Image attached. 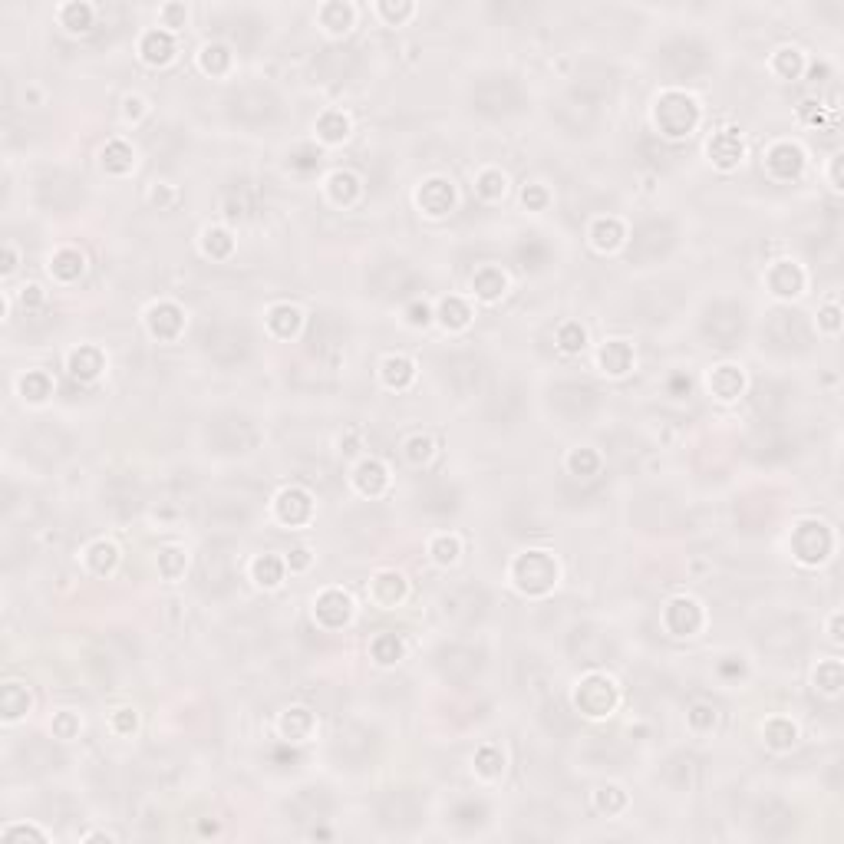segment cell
I'll return each mask as SVG.
<instances>
[{
    "label": "cell",
    "mask_w": 844,
    "mask_h": 844,
    "mask_svg": "<svg viewBox=\"0 0 844 844\" xmlns=\"http://www.w3.org/2000/svg\"><path fill=\"white\" fill-rule=\"evenodd\" d=\"M656 119H660L666 135H683L696 122V106H692L690 96H683V93H666V96L660 99V106H656Z\"/></svg>",
    "instance_id": "1"
},
{
    "label": "cell",
    "mask_w": 844,
    "mask_h": 844,
    "mask_svg": "<svg viewBox=\"0 0 844 844\" xmlns=\"http://www.w3.org/2000/svg\"><path fill=\"white\" fill-rule=\"evenodd\" d=\"M515 574H518V584L525 587V591L537 594V591H547V587H551V581H554V564H551L544 554L531 551V554H525L518 564H515Z\"/></svg>",
    "instance_id": "2"
},
{
    "label": "cell",
    "mask_w": 844,
    "mask_h": 844,
    "mask_svg": "<svg viewBox=\"0 0 844 844\" xmlns=\"http://www.w3.org/2000/svg\"><path fill=\"white\" fill-rule=\"evenodd\" d=\"M666 624H670L673 633H692L700 627V607L692 600H676L666 610Z\"/></svg>",
    "instance_id": "3"
},
{
    "label": "cell",
    "mask_w": 844,
    "mask_h": 844,
    "mask_svg": "<svg viewBox=\"0 0 844 844\" xmlns=\"http://www.w3.org/2000/svg\"><path fill=\"white\" fill-rule=\"evenodd\" d=\"M316 617H320L326 627H340L346 617H350V600H346L343 594L330 591V594H324L316 600Z\"/></svg>",
    "instance_id": "4"
},
{
    "label": "cell",
    "mask_w": 844,
    "mask_h": 844,
    "mask_svg": "<svg viewBox=\"0 0 844 844\" xmlns=\"http://www.w3.org/2000/svg\"><path fill=\"white\" fill-rule=\"evenodd\" d=\"M709 155L716 159V162L722 165V169H729V165H736L738 159H742V142H738V135L732 132V129H726V132H719L716 139L709 142Z\"/></svg>",
    "instance_id": "5"
},
{
    "label": "cell",
    "mask_w": 844,
    "mask_h": 844,
    "mask_svg": "<svg viewBox=\"0 0 844 844\" xmlns=\"http://www.w3.org/2000/svg\"><path fill=\"white\" fill-rule=\"evenodd\" d=\"M419 205L429 211V215H442V211L452 208V188L445 182H429L419 192Z\"/></svg>",
    "instance_id": "6"
},
{
    "label": "cell",
    "mask_w": 844,
    "mask_h": 844,
    "mask_svg": "<svg viewBox=\"0 0 844 844\" xmlns=\"http://www.w3.org/2000/svg\"><path fill=\"white\" fill-rule=\"evenodd\" d=\"M768 165H772V172L775 175H795L798 169H802V152H798L795 145H775L772 152H768Z\"/></svg>",
    "instance_id": "7"
},
{
    "label": "cell",
    "mask_w": 844,
    "mask_h": 844,
    "mask_svg": "<svg viewBox=\"0 0 844 844\" xmlns=\"http://www.w3.org/2000/svg\"><path fill=\"white\" fill-rule=\"evenodd\" d=\"M278 511H280V518L284 521H304L310 515V501H307V495L304 491H284L280 495V501H278Z\"/></svg>",
    "instance_id": "8"
},
{
    "label": "cell",
    "mask_w": 844,
    "mask_h": 844,
    "mask_svg": "<svg viewBox=\"0 0 844 844\" xmlns=\"http://www.w3.org/2000/svg\"><path fill=\"white\" fill-rule=\"evenodd\" d=\"M142 53H145V59H149V63H165V59L172 57V37H169V33H159V30L145 33Z\"/></svg>",
    "instance_id": "9"
},
{
    "label": "cell",
    "mask_w": 844,
    "mask_h": 844,
    "mask_svg": "<svg viewBox=\"0 0 844 844\" xmlns=\"http://www.w3.org/2000/svg\"><path fill=\"white\" fill-rule=\"evenodd\" d=\"M178 326H182V314H178V307L162 304V307L152 310V330L159 336H175L178 333Z\"/></svg>",
    "instance_id": "10"
},
{
    "label": "cell",
    "mask_w": 844,
    "mask_h": 844,
    "mask_svg": "<svg viewBox=\"0 0 844 844\" xmlns=\"http://www.w3.org/2000/svg\"><path fill=\"white\" fill-rule=\"evenodd\" d=\"M27 706H30L27 690H20L17 683L4 686V692H0V709H4V716H7V719H17L20 712H27Z\"/></svg>",
    "instance_id": "11"
},
{
    "label": "cell",
    "mask_w": 844,
    "mask_h": 844,
    "mask_svg": "<svg viewBox=\"0 0 844 844\" xmlns=\"http://www.w3.org/2000/svg\"><path fill=\"white\" fill-rule=\"evenodd\" d=\"M69 370L76 376H83V380H89V376H96L99 370H103V356H99V350L86 346V350H79V353L69 356Z\"/></svg>",
    "instance_id": "12"
},
{
    "label": "cell",
    "mask_w": 844,
    "mask_h": 844,
    "mask_svg": "<svg viewBox=\"0 0 844 844\" xmlns=\"http://www.w3.org/2000/svg\"><path fill=\"white\" fill-rule=\"evenodd\" d=\"M356 485L363 491H370V495H376V491L386 485V469L380 462H363L360 472H356Z\"/></svg>",
    "instance_id": "13"
},
{
    "label": "cell",
    "mask_w": 844,
    "mask_h": 844,
    "mask_svg": "<svg viewBox=\"0 0 844 844\" xmlns=\"http://www.w3.org/2000/svg\"><path fill=\"white\" fill-rule=\"evenodd\" d=\"M600 360H604V366L610 370V373H627V370H630L633 353H630V346L627 343H607L604 353H600Z\"/></svg>",
    "instance_id": "14"
},
{
    "label": "cell",
    "mask_w": 844,
    "mask_h": 844,
    "mask_svg": "<svg viewBox=\"0 0 844 844\" xmlns=\"http://www.w3.org/2000/svg\"><path fill=\"white\" fill-rule=\"evenodd\" d=\"M50 270H53L59 280H73V278H79V270H83V258H79L76 251H59L57 258H53V264H50Z\"/></svg>",
    "instance_id": "15"
},
{
    "label": "cell",
    "mask_w": 844,
    "mask_h": 844,
    "mask_svg": "<svg viewBox=\"0 0 844 844\" xmlns=\"http://www.w3.org/2000/svg\"><path fill=\"white\" fill-rule=\"evenodd\" d=\"M501 287H505V278H501V270H495V268H485V270H479V278H475V290H479L481 297H498L501 294Z\"/></svg>",
    "instance_id": "16"
},
{
    "label": "cell",
    "mask_w": 844,
    "mask_h": 844,
    "mask_svg": "<svg viewBox=\"0 0 844 844\" xmlns=\"http://www.w3.org/2000/svg\"><path fill=\"white\" fill-rule=\"evenodd\" d=\"M103 165H106V169H113V172H125V169L132 165V152H129V145H122V142L106 145Z\"/></svg>",
    "instance_id": "17"
},
{
    "label": "cell",
    "mask_w": 844,
    "mask_h": 844,
    "mask_svg": "<svg viewBox=\"0 0 844 844\" xmlns=\"http://www.w3.org/2000/svg\"><path fill=\"white\" fill-rule=\"evenodd\" d=\"M386 383L389 386H406L409 380H413V363L409 360H403V356H396V360H386Z\"/></svg>",
    "instance_id": "18"
},
{
    "label": "cell",
    "mask_w": 844,
    "mask_h": 844,
    "mask_svg": "<svg viewBox=\"0 0 844 844\" xmlns=\"http://www.w3.org/2000/svg\"><path fill=\"white\" fill-rule=\"evenodd\" d=\"M280 571H284V567H280V561H278V557H270V554H264L258 564H254V577H258V584H268V587H274L280 581Z\"/></svg>",
    "instance_id": "19"
},
{
    "label": "cell",
    "mask_w": 844,
    "mask_h": 844,
    "mask_svg": "<svg viewBox=\"0 0 844 844\" xmlns=\"http://www.w3.org/2000/svg\"><path fill=\"white\" fill-rule=\"evenodd\" d=\"M712 386L719 389V396H726V399H729V396H736L738 389H742V376H738L732 366H722L719 373L712 376Z\"/></svg>",
    "instance_id": "20"
},
{
    "label": "cell",
    "mask_w": 844,
    "mask_h": 844,
    "mask_svg": "<svg viewBox=\"0 0 844 844\" xmlns=\"http://www.w3.org/2000/svg\"><path fill=\"white\" fill-rule=\"evenodd\" d=\"M297 324H300V314L294 307H278L270 314V326H274L280 336H290L297 330Z\"/></svg>",
    "instance_id": "21"
},
{
    "label": "cell",
    "mask_w": 844,
    "mask_h": 844,
    "mask_svg": "<svg viewBox=\"0 0 844 844\" xmlns=\"http://www.w3.org/2000/svg\"><path fill=\"white\" fill-rule=\"evenodd\" d=\"M620 234H624V228H620L614 218H610V221H597V224H594L597 248H614L617 241H620Z\"/></svg>",
    "instance_id": "22"
},
{
    "label": "cell",
    "mask_w": 844,
    "mask_h": 844,
    "mask_svg": "<svg viewBox=\"0 0 844 844\" xmlns=\"http://www.w3.org/2000/svg\"><path fill=\"white\" fill-rule=\"evenodd\" d=\"M89 7L86 4H69V7H63V23H67L69 30H86L89 27Z\"/></svg>",
    "instance_id": "23"
},
{
    "label": "cell",
    "mask_w": 844,
    "mask_h": 844,
    "mask_svg": "<svg viewBox=\"0 0 844 844\" xmlns=\"http://www.w3.org/2000/svg\"><path fill=\"white\" fill-rule=\"evenodd\" d=\"M772 284H775L778 294H795L798 290V270L788 268V264H782V268H775V274H772Z\"/></svg>",
    "instance_id": "24"
},
{
    "label": "cell",
    "mask_w": 844,
    "mask_h": 844,
    "mask_svg": "<svg viewBox=\"0 0 844 844\" xmlns=\"http://www.w3.org/2000/svg\"><path fill=\"white\" fill-rule=\"evenodd\" d=\"M399 650H403V646H399V640H396V637H389V633H386V637H380V640L373 643V653H376V660H380V663L399 660Z\"/></svg>",
    "instance_id": "25"
},
{
    "label": "cell",
    "mask_w": 844,
    "mask_h": 844,
    "mask_svg": "<svg viewBox=\"0 0 844 844\" xmlns=\"http://www.w3.org/2000/svg\"><path fill=\"white\" fill-rule=\"evenodd\" d=\"M320 132H324V139H330V142H333V139H343L346 135V119L340 113L324 115V119H320Z\"/></svg>",
    "instance_id": "26"
},
{
    "label": "cell",
    "mask_w": 844,
    "mask_h": 844,
    "mask_svg": "<svg viewBox=\"0 0 844 844\" xmlns=\"http://www.w3.org/2000/svg\"><path fill=\"white\" fill-rule=\"evenodd\" d=\"M20 389H23V396H30V399H43V396L50 393V380L43 373H30L23 383H20Z\"/></svg>",
    "instance_id": "27"
},
{
    "label": "cell",
    "mask_w": 844,
    "mask_h": 844,
    "mask_svg": "<svg viewBox=\"0 0 844 844\" xmlns=\"http://www.w3.org/2000/svg\"><path fill=\"white\" fill-rule=\"evenodd\" d=\"M442 320L449 326H465V320H469V310H465V304L462 300H445L442 304Z\"/></svg>",
    "instance_id": "28"
},
{
    "label": "cell",
    "mask_w": 844,
    "mask_h": 844,
    "mask_svg": "<svg viewBox=\"0 0 844 844\" xmlns=\"http://www.w3.org/2000/svg\"><path fill=\"white\" fill-rule=\"evenodd\" d=\"M557 340H561V350H567V353H577V350L584 346V330H581L577 324H567L564 330H561V336H557Z\"/></svg>",
    "instance_id": "29"
},
{
    "label": "cell",
    "mask_w": 844,
    "mask_h": 844,
    "mask_svg": "<svg viewBox=\"0 0 844 844\" xmlns=\"http://www.w3.org/2000/svg\"><path fill=\"white\" fill-rule=\"evenodd\" d=\"M205 248H208V254H215V258H221V254H228L231 251V238L224 234V231H208L205 234Z\"/></svg>",
    "instance_id": "30"
},
{
    "label": "cell",
    "mask_w": 844,
    "mask_h": 844,
    "mask_svg": "<svg viewBox=\"0 0 844 844\" xmlns=\"http://www.w3.org/2000/svg\"><path fill=\"white\" fill-rule=\"evenodd\" d=\"M202 63H205V69H215V73H221V69L228 67V50H224V47H208V50H205V57H202Z\"/></svg>",
    "instance_id": "31"
},
{
    "label": "cell",
    "mask_w": 844,
    "mask_h": 844,
    "mask_svg": "<svg viewBox=\"0 0 844 844\" xmlns=\"http://www.w3.org/2000/svg\"><path fill=\"white\" fill-rule=\"evenodd\" d=\"M479 192L485 195V198H495V195H501V192H505V178H501L498 172H485V175H481Z\"/></svg>",
    "instance_id": "32"
},
{
    "label": "cell",
    "mask_w": 844,
    "mask_h": 844,
    "mask_svg": "<svg viewBox=\"0 0 844 844\" xmlns=\"http://www.w3.org/2000/svg\"><path fill=\"white\" fill-rule=\"evenodd\" d=\"M115 564V547L113 544H96L93 547V567L96 571H109Z\"/></svg>",
    "instance_id": "33"
},
{
    "label": "cell",
    "mask_w": 844,
    "mask_h": 844,
    "mask_svg": "<svg viewBox=\"0 0 844 844\" xmlns=\"http://www.w3.org/2000/svg\"><path fill=\"white\" fill-rule=\"evenodd\" d=\"M475 762H479V768H481V772H485V775H495V772H498V768H501V755H498V752H495V748H481V752H479V758H475Z\"/></svg>",
    "instance_id": "34"
},
{
    "label": "cell",
    "mask_w": 844,
    "mask_h": 844,
    "mask_svg": "<svg viewBox=\"0 0 844 844\" xmlns=\"http://www.w3.org/2000/svg\"><path fill=\"white\" fill-rule=\"evenodd\" d=\"M432 551H435V557L445 564V561H452V557L459 554V544H455V537H439V541L432 544Z\"/></svg>",
    "instance_id": "35"
},
{
    "label": "cell",
    "mask_w": 844,
    "mask_h": 844,
    "mask_svg": "<svg viewBox=\"0 0 844 844\" xmlns=\"http://www.w3.org/2000/svg\"><path fill=\"white\" fill-rule=\"evenodd\" d=\"M330 185H333V195H336V198H350V195L356 192V188H353V185H356V182H353V175H333V182H330Z\"/></svg>",
    "instance_id": "36"
},
{
    "label": "cell",
    "mask_w": 844,
    "mask_h": 844,
    "mask_svg": "<svg viewBox=\"0 0 844 844\" xmlns=\"http://www.w3.org/2000/svg\"><path fill=\"white\" fill-rule=\"evenodd\" d=\"M594 465H597L594 452H574V455H571V469L574 472H594Z\"/></svg>",
    "instance_id": "37"
},
{
    "label": "cell",
    "mask_w": 844,
    "mask_h": 844,
    "mask_svg": "<svg viewBox=\"0 0 844 844\" xmlns=\"http://www.w3.org/2000/svg\"><path fill=\"white\" fill-rule=\"evenodd\" d=\"M597 805L607 808V811H617V808L624 805V795H617V788H604L600 795H597Z\"/></svg>",
    "instance_id": "38"
},
{
    "label": "cell",
    "mask_w": 844,
    "mask_h": 844,
    "mask_svg": "<svg viewBox=\"0 0 844 844\" xmlns=\"http://www.w3.org/2000/svg\"><path fill=\"white\" fill-rule=\"evenodd\" d=\"M426 455H429V439H413L409 442V459L419 462V459H426Z\"/></svg>",
    "instance_id": "39"
},
{
    "label": "cell",
    "mask_w": 844,
    "mask_h": 844,
    "mask_svg": "<svg viewBox=\"0 0 844 844\" xmlns=\"http://www.w3.org/2000/svg\"><path fill=\"white\" fill-rule=\"evenodd\" d=\"M690 719H692V726H700V729H702V726H709V722L716 719V716H709V709H702V706H696V709H692V716H690Z\"/></svg>",
    "instance_id": "40"
},
{
    "label": "cell",
    "mask_w": 844,
    "mask_h": 844,
    "mask_svg": "<svg viewBox=\"0 0 844 844\" xmlns=\"http://www.w3.org/2000/svg\"><path fill=\"white\" fill-rule=\"evenodd\" d=\"M409 320H413V324H426V320H429V310H426V304H422V307L416 304V307L409 310Z\"/></svg>",
    "instance_id": "41"
},
{
    "label": "cell",
    "mask_w": 844,
    "mask_h": 844,
    "mask_svg": "<svg viewBox=\"0 0 844 844\" xmlns=\"http://www.w3.org/2000/svg\"><path fill=\"white\" fill-rule=\"evenodd\" d=\"M525 202L528 205H541L544 202V192H541V188H531V192H525Z\"/></svg>",
    "instance_id": "42"
},
{
    "label": "cell",
    "mask_w": 844,
    "mask_h": 844,
    "mask_svg": "<svg viewBox=\"0 0 844 844\" xmlns=\"http://www.w3.org/2000/svg\"><path fill=\"white\" fill-rule=\"evenodd\" d=\"M23 304H30V307H33V304H40V287H27V290H23Z\"/></svg>",
    "instance_id": "43"
},
{
    "label": "cell",
    "mask_w": 844,
    "mask_h": 844,
    "mask_svg": "<svg viewBox=\"0 0 844 844\" xmlns=\"http://www.w3.org/2000/svg\"><path fill=\"white\" fill-rule=\"evenodd\" d=\"M782 67H785V69H792V73H795V69H798V53H792V57H785V59H782Z\"/></svg>",
    "instance_id": "44"
},
{
    "label": "cell",
    "mask_w": 844,
    "mask_h": 844,
    "mask_svg": "<svg viewBox=\"0 0 844 844\" xmlns=\"http://www.w3.org/2000/svg\"><path fill=\"white\" fill-rule=\"evenodd\" d=\"M304 722H307V716L297 709V719H294V726H304ZM287 729H290V719H284V732H287Z\"/></svg>",
    "instance_id": "45"
},
{
    "label": "cell",
    "mask_w": 844,
    "mask_h": 844,
    "mask_svg": "<svg viewBox=\"0 0 844 844\" xmlns=\"http://www.w3.org/2000/svg\"><path fill=\"white\" fill-rule=\"evenodd\" d=\"M132 726H135V716L132 719H129V716H119V729H132Z\"/></svg>",
    "instance_id": "46"
},
{
    "label": "cell",
    "mask_w": 844,
    "mask_h": 844,
    "mask_svg": "<svg viewBox=\"0 0 844 844\" xmlns=\"http://www.w3.org/2000/svg\"><path fill=\"white\" fill-rule=\"evenodd\" d=\"M310 165H314V162H310V155H307V152L297 155V169H310Z\"/></svg>",
    "instance_id": "47"
}]
</instances>
